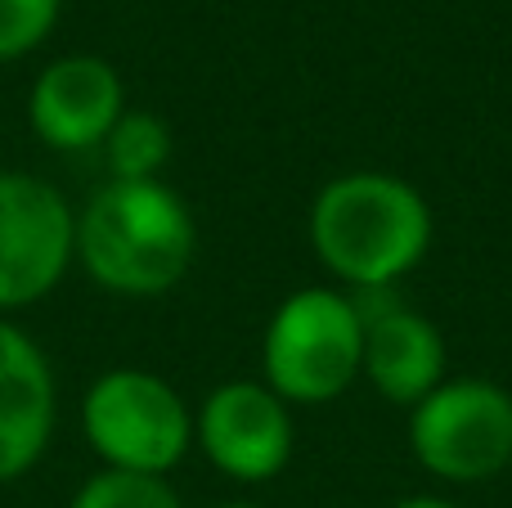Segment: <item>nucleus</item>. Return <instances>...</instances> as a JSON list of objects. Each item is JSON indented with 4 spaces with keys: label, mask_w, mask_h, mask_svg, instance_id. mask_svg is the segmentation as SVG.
<instances>
[{
    "label": "nucleus",
    "mask_w": 512,
    "mask_h": 508,
    "mask_svg": "<svg viewBox=\"0 0 512 508\" xmlns=\"http://www.w3.org/2000/svg\"><path fill=\"white\" fill-rule=\"evenodd\" d=\"M194 248V216L162 180H108L77 212V261L104 293H171L194 266Z\"/></svg>",
    "instance_id": "1"
},
{
    "label": "nucleus",
    "mask_w": 512,
    "mask_h": 508,
    "mask_svg": "<svg viewBox=\"0 0 512 508\" xmlns=\"http://www.w3.org/2000/svg\"><path fill=\"white\" fill-rule=\"evenodd\" d=\"M319 261L351 288H391L427 257L432 212L409 180L351 171L319 189L310 207Z\"/></svg>",
    "instance_id": "2"
},
{
    "label": "nucleus",
    "mask_w": 512,
    "mask_h": 508,
    "mask_svg": "<svg viewBox=\"0 0 512 508\" xmlns=\"http://www.w3.org/2000/svg\"><path fill=\"white\" fill-rule=\"evenodd\" d=\"M265 387L288 405H324L351 387L364 365V324L351 297L301 288L274 311L261 342Z\"/></svg>",
    "instance_id": "3"
},
{
    "label": "nucleus",
    "mask_w": 512,
    "mask_h": 508,
    "mask_svg": "<svg viewBox=\"0 0 512 508\" xmlns=\"http://www.w3.org/2000/svg\"><path fill=\"white\" fill-rule=\"evenodd\" d=\"M81 432L108 468L167 477L194 446V414L167 378L108 369L81 396Z\"/></svg>",
    "instance_id": "4"
},
{
    "label": "nucleus",
    "mask_w": 512,
    "mask_h": 508,
    "mask_svg": "<svg viewBox=\"0 0 512 508\" xmlns=\"http://www.w3.org/2000/svg\"><path fill=\"white\" fill-rule=\"evenodd\" d=\"M409 446L445 482H490L512 464V396L486 378H445L409 414Z\"/></svg>",
    "instance_id": "5"
},
{
    "label": "nucleus",
    "mask_w": 512,
    "mask_h": 508,
    "mask_svg": "<svg viewBox=\"0 0 512 508\" xmlns=\"http://www.w3.org/2000/svg\"><path fill=\"white\" fill-rule=\"evenodd\" d=\"M77 261V212L50 180L0 171V315L36 306Z\"/></svg>",
    "instance_id": "6"
},
{
    "label": "nucleus",
    "mask_w": 512,
    "mask_h": 508,
    "mask_svg": "<svg viewBox=\"0 0 512 508\" xmlns=\"http://www.w3.org/2000/svg\"><path fill=\"white\" fill-rule=\"evenodd\" d=\"M194 441L230 482H270L292 459L288 401H279L270 387L252 383V378L221 383L207 392L203 410H198Z\"/></svg>",
    "instance_id": "7"
},
{
    "label": "nucleus",
    "mask_w": 512,
    "mask_h": 508,
    "mask_svg": "<svg viewBox=\"0 0 512 508\" xmlns=\"http://www.w3.org/2000/svg\"><path fill=\"white\" fill-rule=\"evenodd\" d=\"M126 113V86L99 54H63L45 63L27 95V122L36 140L54 153H81L108 140Z\"/></svg>",
    "instance_id": "8"
},
{
    "label": "nucleus",
    "mask_w": 512,
    "mask_h": 508,
    "mask_svg": "<svg viewBox=\"0 0 512 508\" xmlns=\"http://www.w3.org/2000/svg\"><path fill=\"white\" fill-rule=\"evenodd\" d=\"M59 396L45 351L0 315V486L41 464L54 437Z\"/></svg>",
    "instance_id": "9"
},
{
    "label": "nucleus",
    "mask_w": 512,
    "mask_h": 508,
    "mask_svg": "<svg viewBox=\"0 0 512 508\" xmlns=\"http://www.w3.org/2000/svg\"><path fill=\"white\" fill-rule=\"evenodd\" d=\"M369 383L387 396L391 405L414 410L423 396H432L445 383V342L427 315L409 311L405 302L396 311L364 324V365Z\"/></svg>",
    "instance_id": "10"
},
{
    "label": "nucleus",
    "mask_w": 512,
    "mask_h": 508,
    "mask_svg": "<svg viewBox=\"0 0 512 508\" xmlns=\"http://www.w3.org/2000/svg\"><path fill=\"white\" fill-rule=\"evenodd\" d=\"M113 180H158L171 162V131L149 108H126L104 140Z\"/></svg>",
    "instance_id": "11"
},
{
    "label": "nucleus",
    "mask_w": 512,
    "mask_h": 508,
    "mask_svg": "<svg viewBox=\"0 0 512 508\" xmlns=\"http://www.w3.org/2000/svg\"><path fill=\"white\" fill-rule=\"evenodd\" d=\"M68 508H180V495L171 491L167 477L149 473H122V468H99L81 482Z\"/></svg>",
    "instance_id": "12"
},
{
    "label": "nucleus",
    "mask_w": 512,
    "mask_h": 508,
    "mask_svg": "<svg viewBox=\"0 0 512 508\" xmlns=\"http://www.w3.org/2000/svg\"><path fill=\"white\" fill-rule=\"evenodd\" d=\"M63 0H0V63L23 59L59 23Z\"/></svg>",
    "instance_id": "13"
},
{
    "label": "nucleus",
    "mask_w": 512,
    "mask_h": 508,
    "mask_svg": "<svg viewBox=\"0 0 512 508\" xmlns=\"http://www.w3.org/2000/svg\"><path fill=\"white\" fill-rule=\"evenodd\" d=\"M396 508H454V504L432 500V495H418V500H405V504H396Z\"/></svg>",
    "instance_id": "14"
},
{
    "label": "nucleus",
    "mask_w": 512,
    "mask_h": 508,
    "mask_svg": "<svg viewBox=\"0 0 512 508\" xmlns=\"http://www.w3.org/2000/svg\"><path fill=\"white\" fill-rule=\"evenodd\" d=\"M221 508H256V504H221Z\"/></svg>",
    "instance_id": "15"
}]
</instances>
